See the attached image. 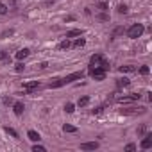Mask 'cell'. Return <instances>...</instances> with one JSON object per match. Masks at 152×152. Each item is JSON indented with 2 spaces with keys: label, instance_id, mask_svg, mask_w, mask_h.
Wrapping results in <instances>:
<instances>
[{
  "label": "cell",
  "instance_id": "obj_1",
  "mask_svg": "<svg viewBox=\"0 0 152 152\" xmlns=\"http://www.w3.org/2000/svg\"><path fill=\"white\" fill-rule=\"evenodd\" d=\"M90 64H91V68H102V70H109V63L100 56V54H93L91 57H90Z\"/></svg>",
  "mask_w": 152,
  "mask_h": 152
},
{
  "label": "cell",
  "instance_id": "obj_2",
  "mask_svg": "<svg viewBox=\"0 0 152 152\" xmlns=\"http://www.w3.org/2000/svg\"><path fill=\"white\" fill-rule=\"evenodd\" d=\"M141 34H143V25H141V23H134V25H131V27H129V31H127V36H129V38H132V39L140 38Z\"/></svg>",
  "mask_w": 152,
  "mask_h": 152
},
{
  "label": "cell",
  "instance_id": "obj_3",
  "mask_svg": "<svg viewBox=\"0 0 152 152\" xmlns=\"http://www.w3.org/2000/svg\"><path fill=\"white\" fill-rule=\"evenodd\" d=\"M90 75H91V79H95V81H104L106 79V70H102V68H91V72H90Z\"/></svg>",
  "mask_w": 152,
  "mask_h": 152
},
{
  "label": "cell",
  "instance_id": "obj_4",
  "mask_svg": "<svg viewBox=\"0 0 152 152\" xmlns=\"http://www.w3.org/2000/svg\"><path fill=\"white\" fill-rule=\"evenodd\" d=\"M83 77H84V72L70 73V75H66V77H64V84H68V83H72V81H77V79H83Z\"/></svg>",
  "mask_w": 152,
  "mask_h": 152
},
{
  "label": "cell",
  "instance_id": "obj_5",
  "mask_svg": "<svg viewBox=\"0 0 152 152\" xmlns=\"http://www.w3.org/2000/svg\"><path fill=\"white\" fill-rule=\"evenodd\" d=\"M81 148L83 150H95V148H99V143L97 141H86V143H81Z\"/></svg>",
  "mask_w": 152,
  "mask_h": 152
},
{
  "label": "cell",
  "instance_id": "obj_6",
  "mask_svg": "<svg viewBox=\"0 0 152 152\" xmlns=\"http://www.w3.org/2000/svg\"><path fill=\"white\" fill-rule=\"evenodd\" d=\"M150 147H152V134H148L141 140V148H150Z\"/></svg>",
  "mask_w": 152,
  "mask_h": 152
},
{
  "label": "cell",
  "instance_id": "obj_7",
  "mask_svg": "<svg viewBox=\"0 0 152 152\" xmlns=\"http://www.w3.org/2000/svg\"><path fill=\"white\" fill-rule=\"evenodd\" d=\"M29 54H31V50H29V48H22V50H18V52H16V59H18V61H22V59H25Z\"/></svg>",
  "mask_w": 152,
  "mask_h": 152
},
{
  "label": "cell",
  "instance_id": "obj_8",
  "mask_svg": "<svg viewBox=\"0 0 152 152\" xmlns=\"http://www.w3.org/2000/svg\"><path fill=\"white\" fill-rule=\"evenodd\" d=\"M38 86H39V83H38V81H32V83H25V84H23V90H25V91H32V90H36Z\"/></svg>",
  "mask_w": 152,
  "mask_h": 152
},
{
  "label": "cell",
  "instance_id": "obj_9",
  "mask_svg": "<svg viewBox=\"0 0 152 152\" xmlns=\"http://www.w3.org/2000/svg\"><path fill=\"white\" fill-rule=\"evenodd\" d=\"M120 72H122V73H132V72H136V66H132V64L120 66Z\"/></svg>",
  "mask_w": 152,
  "mask_h": 152
},
{
  "label": "cell",
  "instance_id": "obj_10",
  "mask_svg": "<svg viewBox=\"0 0 152 152\" xmlns=\"http://www.w3.org/2000/svg\"><path fill=\"white\" fill-rule=\"evenodd\" d=\"M13 109H15V115H18V116H20V115L23 113V109H25V107H23V104H22V102H16V104L13 106Z\"/></svg>",
  "mask_w": 152,
  "mask_h": 152
},
{
  "label": "cell",
  "instance_id": "obj_11",
  "mask_svg": "<svg viewBox=\"0 0 152 152\" xmlns=\"http://www.w3.org/2000/svg\"><path fill=\"white\" fill-rule=\"evenodd\" d=\"M63 84H64V79H56V81L48 83V88H59V86H63Z\"/></svg>",
  "mask_w": 152,
  "mask_h": 152
},
{
  "label": "cell",
  "instance_id": "obj_12",
  "mask_svg": "<svg viewBox=\"0 0 152 152\" xmlns=\"http://www.w3.org/2000/svg\"><path fill=\"white\" fill-rule=\"evenodd\" d=\"M27 136H29V140H32V141H39L41 138H39V134L36 132V131H29L27 132Z\"/></svg>",
  "mask_w": 152,
  "mask_h": 152
},
{
  "label": "cell",
  "instance_id": "obj_13",
  "mask_svg": "<svg viewBox=\"0 0 152 152\" xmlns=\"http://www.w3.org/2000/svg\"><path fill=\"white\" fill-rule=\"evenodd\" d=\"M83 34V31H79V29H72V31H68L66 32V38H73V36H81Z\"/></svg>",
  "mask_w": 152,
  "mask_h": 152
},
{
  "label": "cell",
  "instance_id": "obj_14",
  "mask_svg": "<svg viewBox=\"0 0 152 152\" xmlns=\"http://www.w3.org/2000/svg\"><path fill=\"white\" fill-rule=\"evenodd\" d=\"M84 45H86V39H84V38H79V39L73 41V47H75V48H81V47H84Z\"/></svg>",
  "mask_w": 152,
  "mask_h": 152
},
{
  "label": "cell",
  "instance_id": "obj_15",
  "mask_svg": "<svg viewBox=\"0 0 152 152\" xmlns=\"http://www.w3.org/2000/svg\"><path fill=\"white\" fill-rule=\"evenodd\" d=\"M70 47H72V43H70V39H68V38H66L64 41H61V43H59V48H61V50H64V48H70Z\"/></svg>",
  "mask_w": 152,
  "mask_h": 152
},
{
  "label": "cell",
  "instance_id": "obj_16",
  "mask_svg": "<svg viewBox=\"0 0 152 152\" xmlns=\"http://www.w3.org/2000/svg\"><path fill=\"white\" fill-rule=\"evenodd\" d=\"M131 83H129V79H118V83H116V86L118 88H125V86H129Z\"/></svg>",
  "mask_w": 152,
  "mask_h": 152
},
{
  "label": "cell",
  "instance_id": "obj_17",
  "mask_svg": "<svg viewBox=\"0 0 152 152\" xmlns=\"http://www.w3.org/2000/svg\"><path fill=\"white\" fill-rule=\"evenodd\" d=\"M63 131H64V132H77V127H73V125H66V124H64V125H63Z\"/></svg>",
  "mask_w": 152,
  "mask_h": 152
},
{
  "label": "cell",
  "instance_id": "obj_18",
  "mask_svg": "<svg viewBox=\"0 0 152 152\" xmlns=\"http://www.w3.org/2000/svg\"><path fill=\"white\" fill-rule=\"evenodd\" d=\"M88 102H90V97H83V99H79V106H88Z\"/></svg>",
  "mask_w": 152,
  "mask_h": 152
},
{
  "label": "cell",
  "instance_id": "obj_19",
  "mask_svg": "<svg viewBox=\"0 0 152 152\" xmlns=\"http://www.w3.org/2000/svg\"><path fill=\"white\" fill-rule=\"evenodd\" d=\"M64 111H66V113H73V111H75V106H73V104H70V102H68V104H66V106H64Z\"/></svg>",
  "mask_w": 152,
  "mask_h": 152
},
{
  "label": "cell",
  "instance_id": "obj_20",
  "mask_svg": "<svg viewBox=\"0 0 152 152\" xmlns=\"http://www.w3.org/2000/svg\"><path fill=\"white\" fill-rule=\"evenodd\" d=\"M0 15H7V6L0 2Z\"/></svg>",
  "mask_w": 152,
  "mask_h": 152
},
{
  "label": "cell",
  "instance_id": "obj_21",
  "mask_svg": "<svg viewBox=\"0 0 152 152\" xmlns=\"http://www.w3.org/2000/svg\"><path fill=\"white\" fill-rule=\"evenodd\" d=\"M118 13H120V15H125V13H127V6L120 4V6H118Z\"/></svg>",
  "mask_w": 152,
  "mask_h": 152
},
{
  "label": "cell",
  "instance_id": "obj_22",
  "mask_svg": "<svg viewBox=\"0 0 152 152\" xmlns=\"http://www.w3.org/2000/svg\"><path fill=\"white\" fill-rule=\"evenodd\" d=\"M32 150H34V152H45L47 148H45V147H41V145H34V147H32Z\"/></svg>",
  "mask_w": 152,
  "mask_h": 152
},
{
  "label": "cell",
  "instance_id": "obj_23",
  "mask_svg": "<svg viewBox=\"0 0 152 152\" xmlns=\"http://www.w3.org/2000/svg\"><path fill=\"white\" fill-rule=\"evenodd\" d=\"M6 131H7V132L13 136V138H18V134H16V131H15V129H11V127H6Z\"/></svg>",
  "mask_w": 152,
  "mask_h": 152
},
{
  "label": "cell",
  "instance_id": "obj_24",
  "mask_svg": "<svg viewBox=\"0 0 152 152\" xmlns=\"http://www.w3.org/2000/svg\"><path fill=\"white\" fill-rule=\"evenodd\" d=\"M125 150L127 152H132V150H136V145L134 143H129V145H125Z\"/></svg>",
  "mask_w": 152,
  "mask_h": 152
},
{
  "label": "cell",
  "instance_id": "obj_25",
  "mask_svg": "<svg viewBox=\"0 0 152 152\" xmlns=\"http://www.w3.org/2000/svg\"><path fill=\"white\" fill-rule=\"evenodd\" d=\"M140 73H141V75H147V73H148V66H141V68H140Z\"/></svg>",
  "mask_w": 152,
  "mask_h": 152
},
{
  "label": "cell",
  "instance_id": "obj_26",
  "mask_svg": "<svg viewBox=\"0 0 152 152\" xmlns=\"http://www.w3.org/2000/svg\"><path fill=\"white\" fill-rule=\"evenodd\" d=\"M23 68H25V66H23V64H22V63H18V64H16V68H15V70H16V72H23Z\"/></svg>",
  "mask_w": 152,
  "mask_h": 152
}]
</instances>
